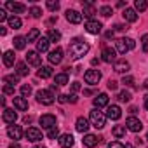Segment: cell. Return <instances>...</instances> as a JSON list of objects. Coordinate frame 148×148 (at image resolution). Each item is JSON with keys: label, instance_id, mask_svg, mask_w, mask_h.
<instances>
[{"label": "cell", "instance_id": "60", "mask_svg": "<svg viewBox=\"0 0 148 148\" xmlns=\"http://www.w3.org/2000/svg\"><path fill=\"white\" fill-rule=\"evenodd\" d=\"M35 148H42V146H35Z\"/></svg>", "mask_w": 148, "mask_h": 148}, {"label": "cell", "instance_id": "4", "mask_svg": "<svg viewBox=\"0 0 148 148\" xmlns=\"http://www.w3.org/2000/svg\"><path fill=\"white\" fill-rule=\"evenodd\" d=\"M37 101L38 103H42V105H52L54 103V94L51 92V91H45V89H42V91H38L37 92Z\"/></svg>", "mask_w": 148, "mask_h": 148}, {"label": "cell", "instance_id": "41", "mask_svg": "<svg viewBox=\"0 0 148 148\" xmlns=\"http://www.w3.org/2000/svg\"><path fill=\"white\" fill-rule=\"evenodd\" d=\"M30 14H32L35 19H38V18L42 16V9H40V7H37V5H33V7L30 9Z\"/></svg>", "mask_w": 148, "mask_h": 148}, {"label": "cell", "instance_id": "29", "mask_svg": "<svg viewBox=\"0 0 148 148\" xmlns=\"http://www.w3.org/2000/svg\"><path fill=\"white\" fill-rule=\"evenodd\" d=\"M54 84L56 86H66L68 84V75L66 73H58V75L54 77Z\"/></svg>", "mask_w": 148, "mask_h": 148}, {"label": "cell", "instance_id": "47", "mask_svg": "<svg viewBox=\"0 0 148 148\" xmlns=\"http://www.w3.org/2000/svg\"><path fill=\"white\" fill-rule=\"evenodd\" d=\"M4 94H12L14 96V87L12 86H4Z\"/></svg>", "mask_w": 148, "mask_h": 148}, {"label": "cell", "instance_id": "17", "mask_svg": "<svg viewBox=\"0 0 148 148\" xmlns=\"http://www.w3.org/2000/svg\"><path fill=\"white\" fill-rule=\"evenodd\" d=\"M66 19H68L70 23H73V25H79V23L82 21V14L77 12V11H73V9H68V11H66Z\"/></svg>", "mask_w": 148, "mask_h": 148}, {"label": "cell", "instance_id": "26", "mask_svg": "<svg viewBox=\"0 0 148 148\" xmlns=\"http://www.w3.org/2000/svg\"><path fill=\"white\" fill-rule=\"evenodd\" d=\"M14 61H16L14 51H5L4 52V64L5 66H14Z\"/></svg>", "mask_w": 148, "mask_h": 148}, {"label": "cell", "instance_id": "38", "mask_svg": "<svg viewBox=\"0 0 148 148\" xmlns=\"http://www.w3.org/2000/svg\"><path fill=\"white\" fill-rule=\"evenodd\" d=\"M99 14H101V16H105V18H110V16L113 14V9H112L110 5H103V7L99 9Z\"/></svg>", "mask_w": 148, "mask_h": 148}, {"label": "cell", "instance_id": "54", "mask_svg": "<svg viewBox=\"0 0 148 148\" xmlns=\"http://www.w3.org/2000/svg\"><path fill=\"white\" fill-rule=\"evenodd\" d=\"M115 30H117V32H122V30H127V26H124V25H115Z\"/></svg>", "mask_w": 148, "mask_h": 148}, {"label": "cell", "instance_id": "27", "mask_svg": "<svg viewBox=\"0 0 148 148\" xmlns=\"http://www.w3.org/2000/svg\"><path fill=\"white\" fill-rule=\"evenodd\" d=\"M37 75H38V79H49V77H52V68L51 66H40Z\"/></svg>", "mask_w": 148, "mask_h": 148}, {"label": "cell", "instance_id": "49", "mask_svg": "<svg viewBox=\"0 0 148 148\" xmlns=\"http://www.w3.org/2000/svg\"><path fill=\"white\" fill-rule=\"evenodd\" d=\"M125 42H127V45H129V49H134V47H136V42H134L132 38H125Z\"/></svg>", "mask_w": 148, "mask_h": 148}, {"label": "cell", "instance_id": "23", "mask_svg": "<svg viewBox=\"0 0 148 148\" xmlns=\"http://www.w3.org/2000/svg\"><path fill=\"white\" fill-rule=\"evenodd\" d=\"M14 108L19 112H26L28 110V101L21 96V98H14Z\"/></svg>", "mask_w": 148, "mask_h": 148}, {"label": "cell", "instance_id": "24", "mask_svg": "<svg viewBox=\"0 0 148 148\" xmlns=\"http://www.w3.org/2000/svg\"><path fill=\"white\" fill-rule=\"evenodd\" d=\"M59 145L63 148H71L73 146V136L71 134H63L59 136Z\"/></svg>", "mask_w": 148, "mask_h": 148}, {"label": "cell", "instance_id": "32", "mask_svg": "<svg viewBox=\"0 0 148 148\" xmlns=\"http://www.w3.org/2000/svg\"><path fill=\"white\" fill-rule=\"evenodd\" d=\"M21 25H23V21H21L18 16H11V18H9V26H11V28L18 30V28H21Z\"/></svg>", "mask_w": 148, "mask_h": 148}, {"label": "cell", "instance_id": "53", "mask_svg": "<svg viewBox=\"0 0 148 148\" xmlns=\"http://www.w3.org/2000/svg\"><path fill=\"white\" fill-rule=\"evenodd\" d=\"M68 101H70V103H77L79 99H77V96H75V94H71V96H68Z\"/></svg>", "mask_w": 148, "mask_h": 148}, {"label": "cell", "instance_id": "51", "mask_svg": "<svg viewBox=\"0 0 148 148\" xmlns=\"http://www.w3.org/2000/svg\"><path fill=\"white\" fill-rule=\"evenodd\" d=\"M58 101H59V103H66V101H68V96H66V94H59V96H58Z\"/></svg>", "mask_w": 148, "mask_h": 148}, {"label": "cell", "instance_id": "35", "mask_svg": "<svg viewBox=\"0 0 148 148\" xmlns=\"http://www.w3.org/2000/svg\"><path fill=\"white\" fill-rule=\"evenodd\" d=\"M112 134L115 138H122V136H125V127L124 125H115L113 131H112Z\"/></svg>", "mask_w": 148, "mask_h": 148}, {"label": "cell", "instance_id": "18", "mask_svg": "<svg viewBox=\"0 0 148 148\" xmlns=\"http://www.w3.org/2000/svg\"><path fill=\"white\" fill-rule=\"evenodd\" d=\"M129 68H131V64L125 59H119V61L113 63V70L117 73H125V71H129Z\"/></svg>", "mask_w": 148, "mask_h": 148}, {"label": "cell", "instance_id": "56", "mask_svg": "<svg viewBox=\"0 0 148 148\" xmlns=\"http://www.w3.org/2000/svg\"><path fill=\"white\" fill-rule=\"evenodd\" d=\"M145 108H146V110H148V94H146V96H145Z\"/></svg>", "mask_w": 148, "mask_h": 148}, {"label": "cell", "instance_id": "11", "mask_svg": "<svg viewBox=\"0 0 148 148\" xmlns=\"http://www.w3.org/2000/svg\"><path fill=\"white\" fill-rule=\"evenodd\" d=\"M26 63L32 64V66H40L42 56H38L37 51H28V54H26Z\"/></svg>", "mask_w": 148, "mask_h": 148}, {"label": "cell", "instance_id": "7", "mask_svg": "<svg viewBox=\"0 0 148 148\" xmlns=\"http://www.w3.org/2000/svg\"><path fill=\"white\" fill-rule=\"evenodd\" d=\"M25 136H26V139H28V141L37 143V141H40V139H42V131H40V129H37V127H28V131L25 132Z\"/></svg>", "mask_w": 148, "mask_h": 148}, {"label": "cell", "instance_id": "43", "mask_svg": "<svg viewBox=\"0 0 148 148\" xmlns=\"http://www.w3.org/2000/svg\"><path fill=\"white\" fill-rule=\"evenodd\" d=\"M122 84H124V86H129V87H132V86H134V79H132L131 75H124V79H122Z\"/></svg>", "mask_w": 148, "mask_h": 148}, {"label": "cell", "instance_id": "19", "mask_svg": "<svg viewBox=\"0 0 148 148\" xmlns=\"http://www.w3.org/2000/svg\"><path fill=\"white\" fill-rule=\"evenodd\" d=\"M75 127H77L79 132H87L89 127H91V122H89L87 119H84V117H79L77 122H75Z\"/></svg>", "mask_w": 148, "mask_h": 148}, {"label": "cell", "instance_id": "40", "mask_svg": "<svg viewBox=\"0 0 148 148\" xmlns=\"http://www.w3.org/2000/svg\"><path fill=\"white\" fill-rule=\"evenodd\" d=\"M47 136H49L51 139H58V138H59V129H58V125L51 127V129H49V132H47Z\"/></svg>", "mask_w": 148, "mask_h": 148}, {"label": "cell", "instance_id": "8", "mask_svg": "<svg viewBox=\"0 0 148 148\" xmlns=\"http://www.w3.org/2000/svg\"><path fill=\"white\" fill-rule=\"evenodd\" d=\"M5 7H7L11 12H14V14H23V12L26 11V5H25V4L12 2V0H7V2H5Z\"/></svg>", "mask_w": 148, "mask_h": 148}, {"label": "cell", "instance_id": "45", "mask_svg": "<svg viewBox=\"0 0 148 148\" xmlns=\"http://www.w3.org/2000/svg\"><path fill=\"white\" fill-rule=\"evenodd\" d=\"M141 47H143L145 52H148V33H145V35L141 37Z\"/></svg>", "mask_w": 148, "mask_h": 148}, {"label": "cell", "instance_id": "48", "mask_svg": "<svg viewBox=\"0 0 148 148\" xmlns=\"http://www.w3.org/2000/svg\"><path fill=\"white\" fill-rule=\"evenodd\" d=\"M9 21V18H7V14H5V11L4 9H0V23H4V21Z\"/></svg>", "mask_w": 148, "mask_h": 148}, {"label": "cell", "instance_id": "52", "mask_svg": "<svg viewBox=\"0 0 148 148\" xmlns=\"http://www.w3.org/2000/svg\"><path fill=\"white\" fill-rule=\"evenodd\" d=\"M79 89H80V84H79V82H73V84H71V91H73V92H77Z\"/></svg>", "mask_w": 148, "mask_h": 148}, {"label": "cell", "instance_id": "30", "mask_svg": "<svg viewBox=\"0 0 148 148\" xmlns=\"http://www.w3.org/2000/svg\"><path fill=\"white\" fill-rule=\"evenodd\" d=\"M16 75H19V77L28 75V66H26V63H18L16 64Z\"/></svg>", "mask_w": 148, "mask_h": 148}, {"label": "cell", "instance_id": "50", "mask_svg": "<svg viewBox=\"0 0 148 148\" xmlns=\"http://www.w3.org/2000/svg\"><path fill=\"white\" fill-rule=\"evenodd\" d=\"M108 89H110V91H115V89H117V82H115V80H110V82H108Z\"/></svg>", "mask_w": 148, "mask_h": 148}, {"label": "cell", "instance_id": "44", "mask_svg": "<svg viewBox=\"0 0 148 148\" xmlns=\"http://www.w3.org/2000/svg\"><path fill=\"white\" fill-rule=\"evenodd\" d=\"M21 94H23V98H28V96L32 94V87H30V86H26V84H25V86H21Z\"/></svg>", "mask_w": 148, "mask_h": 148}, {"label": "cell", "instance_id": "46", "mask_svg": "<svg viewBox=\"0 0 148 148\" xmlns=\"http://www.w3.org/2000/svg\"><path fill=\"white\" fill-rule=\"evenodd\" d=\"M108 148H125V145H122L120 141H112L108 145Z\"/></svg>", "mask_w": 148, "mask_h": 148}, {"label": "cell", "instance_id": "57", "mask_svg": "<svg viewBox=\"0 0 148 148\" xmlns=\"http://www.w3.org/2000/svg\"><path fill=\"white\" fill-rule=\"evenodd\" d=\"M5 33H7V30H5V28H0V35H2V37H4Z\"/></svg>", "mask_w": 148, "mask_h": 148}, {"label": "cell", "instance_id": "12", "mask_svg": "<svg viewBox=\"0 0 148 148\" xmlns=\"http://www.w3.org/2000/svg\"><path fill=\"white\" fill-rule=\"evenodd\" d=\"M40 125H42L44 129H51V127H54V125H56V117L51 115V113L42 115V117H40Z\"/></svg>", "mask_w": 148, "mask_h": 148}, {"label": "cell", "instance_id": "6", "mask_svg": "<svg viewBox=\"0 0 148 148\" xmlns=\"http://www.w3.org/2000/svg\"><path fill=\"white\" fill-rule=\"evenodd\" d=\"M101 59L105 63H115L117 61V51L112 49V47H105L103 52H101Z\"/></svg>", "mask_w": 148, "mask_h": 148}, {"label": "cell", "instance_id": "16", "mask_svg": "<svg viewBox=\"0 0 148 148\" xmlns=\"http://www.w3.org/2000/svg\"><path fill=\"white\" fill-rule=\"evenodd\" d=\"M2 119H4L5 124H14V122L18 120V113H16L14 110H11V108H4V115H2Z\"/></svg>", "mask_w": 148, "mask_h": 148}, {"label": "cell", "instance_id": "1", "mask_svg": "<svg viewBox=\"0 0 148 148\" xmlns=\"http://www.w3.org/2000/svg\"><path fill=\"white\" fill-rule=\"evenodd\" d=\"M68 52H70V58L80 59V58H84V56L89 52V44H86V42L75 38V40H71V44H70V47H68Z\"/></svg>", "mask_w": 148, "mask_h": 148}, {"label": "cell", "instance_id": "42", "mask_svg": "<svg viewBox=\"0 0 148 148\" xmlns=\"http://www.w3.org/2000/svg\"><path fill=\"white\" fill-rule=\"evenodd\" d=\"M47 9L52 11V12H56V11L59 9V2H54V0H47Z\"/></svg>", "mask_w": 148, "mask_h": 148}, {"label": "cell", "instance_id": "59", "mask_svg": "<svg viewBox=\"0 0 148 148\" xmlns=\"http://www.w3.org/2000/svg\"><path fill=\"white\" fill-rule=\"evenodd\" d=\"M125 148H134V146L132 145H125Z\"/></svg>", "mask_w": 148, "mask_h": 148}, {"label": "cell", "instance_id": "2", "mask_svg": "<svg viewBox=\"0 0 148 148\" xmlns=\"http://www.w3.org/2000/svg\"><path fill=\"white\" fill-rule=\"evenodd\" d=\"M89 122L92 127L96 129H103L106 125V115L103 112H99V108H94L91 113H89Z\"/></svg>", "mask_w": 148, "mask_h": 148}, {"label": "cell", "instance_id": "9", "mask_svg": "<svg viewBox=\"0 0 148 148\" xmlns=\"http://www.w3.org/2000/svg\"><path fill=\"white\" fill-rule=\"evenodd\" d=\"M125 125H127V129H129V131H132V132H139V131L143 129L141 120H139V119H136V117H129V119L125 120Z\"/></svg>", "mask_w": 148, "mask_h": 148}, {"label": "cell", "instance_id": "31", "mask_svg": "<svg viewBox=\"0 0 148 148\" xmlns=\"http://www.w3.org/2000/svg\"><path fill=\"white\" fill-rule=\"evenodd\" d=\"M26 37H14V47L16 49H19V51H23L25 47H26Z\"/></svg>", "mask_w": 148, "mask_h": 148}, {"label": "cell", "instance_id": "58", "mask_svg": "<svg viewBox=\"0 0 148 148\" xmlns=\"http://www.w3.org/2000/svg\"><path fill=\"white\" fill-rule=\"evenodd\" d=\"M143 87H145V89H148V80H145V84H143Z\"/></svg>", "mask_w": 148, "mask_h": 148}, {"label": "cell", "instance_id": "20", "mask_svg": "<svg viewBox=\"0 0 148 148\" xmlns=\"http://www.w3.org/2000/svg\"><path fill=\"white\" fill-rule=\"evenodd\" d=\"M122 16H124V19H125V21H129V23H134V21H138V14H136V9L125 7V9H124V12H122Z\"/></svg>", "mask_w": 148, "mask_h": 148}, {"label": "cell", "instance_id": "37", "mask_svg": "<svg viewBox=\"0 0 148 148\" xmlns=\"http://www.w3.org/2000/svg\"><path fill=\"white\" fill-rule=\"evenodd\" d=\"M117 99L122 101V103H127V101H131V92L129 91H122V92H119Z\"/></svg>", "mask_w": 148, "mask_h": 148}, {"label": "cell", "instance_id": "25", "mask_svg": "<svg viewBox=\"0 0 148 148\" xmlns=\"http://www.w3.org/2000/svg\"><path fill=\"white\" fill-rule=\"evenodd\" d=\"M49 38L47 37H42V38H38L37 40V52H45L47 49H49Z\"/></svg>", "mask_w": 148, "mask_h": 148}, {"label": "cell", "instance_id": "21", "mask_svg": "<svg viewBox=\"0 0 148 148\" xmlns=\"http://www.w3.org/2000/svg\"><path fill=\"white\" fill-rule=\"evenodd\" d=\"M82 7H84L82 14H84L86 18H92V16L96 14V7H94V4H92V2H84V4H82Z\"/></svg>", "mask_w": 148, "mask_h": 148}, {"label": "cell", "instance_id": "61", "mask_svg": "<svg viewBox=\"0 0 148 148\" xmlns=\"http://www.w3.org/2000/svg\"><path fill=\"white\" fill-rule=\"evenodd\" d=\"M146 139H148V134H146Z\"/></svg>", "mask_w": 148, "mask_h": 148}, {"label": "cell", "instance_id": "22", "mask_svg": "<svg viewBox=\"0 0 148 148\" xmlns=\"http://www.w3.org/2000/svg\"><path fill=\"white\" fill-rule=\"evenodd\" d=\"M106 105H108V96L105 92H101V94H98L94 98V108H103Z\"/></svg>", "mask_w": 148, "mask_h": 148}, {"label": "cell", "instance_id": "13", "mask_svg": "<svg viewBox=\"0 0 148 148\" xmlns=\"http://www.w3.org/2000/svg\"><path fill=\"white\" fill-rule=\"evenodd\" d=\"M120 117H122V110H120V106H117V105H112V106H108V110H106V119L119 120Z\"/></svg>", "mask_w": 148, "mask_h": 148}, {"label": "cell", "instance_id": "15", "mask_svg": "<svg viewBox=\"0 0 148 148\" xmlns=\"http://www.w3.org/2000/svg\"><path fill=\"white\" fill-rule=\"evenodd\" d=\"M101 139H103V138H99V136H96V134H86L84 139H82V143H84L87 148H92V146H96Z\"/></svg>", "mask_w": 148, "mask_h": 148}, {"label": "cell", "instance_id": "28", "mask_svg": "<svg viewBox=\"0 0 148 148\" xmlns=\"http://www.w3.org/2000/svg\"><path fill=\"white\" fill-rule=\"evenodd\" d=\"M115 47H117V52H120V54H125L127 51H131L129 45H127V42H125V38H119L115 42Z\"/></svg>", "mask_w": 148, "mask_h": 148}, {"label": "cell", "instance_id": "55", "mask_svg": "<svg viewBox=\"0 0 148 148\" xmlns=\"http://www.w3.org/2000/svg\"><path fill=\"white\" fill-rule=\"evenodd\" d=\"M9 148H21V146L18 143H12V145H9Z\"/></svg>", "mask_w": 148, "mask_h": 148}, {"label": "cell", "instance_id": "33", "mask_svg": "<svg viewBox=\"0 0 148 148\" xmlns=\"http://www.w3.org/2000/svg\"><path fill=\"white\" fill-rule=\"evenodd\" d=\"M47 38H49L51 42H59V40H61V33H59L58 30H49Z\"/></svg>", "mask_w": 148, "mask_h": 148}, {"label": "cell", "instance_id": "34", "mask_svg": "<svg viewBox=\"0 0 148 148\" xmlns=\"http://www.w3.org/2000/svg\"><path fill=\"white\" fill-rule=\"evenodd\" d=\"M4 82H7V86H12L14 87V84L19 82V75H5L4 77Z\"/></svg>", "mask_w": 148, "mask_h": 148}, {"label": "cell", "instance_id": "5", "mask_svg": "<svg viewBox=\"0 0 148 148\" xmlns=\"http://www.w3.org/2000/svg\"><path fill=\"white\" fill-rule=\"evenodd\" d=\"M101 28H103V25H101L99 21L89 19V21L86 23V32L91 33V35H98V33H101Z\"/></svg>", "mask_w": 148, "mask_h": 148}, {"label": "cell", "instance_id": "14", "mask_svg": "<svg viewBox=\"0 0 148 148\" xmlns=\"http://www.w3.org/2000/svg\"><path fill=\"white\" fill-rule=\"evenodd\" d=\"M7 134H9V138H12L14 141H18V139H21V136H23V129L19 127V125H9L7 127Z\"/></svg>", "mask_w": 148, "mask_h": 148}, {"label": "cell", "instance_id": "36", "mask_svg": "<svg viewBox=\"0 0 148 148\" xmlns=\"http://www.w3.org/2000/svg\"><path fill=\"white\" fill-rule=\"evenodd\" d=\"M134 9L139 11V12H143V11L148 9V4L145 2V0H136V2H134Z\"/></svg>", "mask_w": 148, "mask_h": 148}, {"label": "cell", "instance_id": "39", "mask_svg": "<svg viewBox=\"0 0 148 148\" xmlns=\"http://www.w3.org/2000/svg\"><path fill=\"white\" fill-rule=\"evenodd\" d=\"M38 35H40V32H38L37 28H33V30H30V33L26 35V40H28V42H33V40L38 38Z\"/></svg>", "mask_w": 148, "mask_h": 148}, {"label": "cell", "instance_id": "10", "mask_svg": "<svg viewBox=\"0 0 148 148\" xmlns=\"http://www.w3.org/2000/svg\"><path fill=\"white\" fill-rule=\"evenodd\" d=\"M49 61H51V64H59V63L63 61V49H61V47L52 49V51L49 52Z\"/></svg>", "mask_w": 148, "mask_h": 148}, {"label": "cell", "instance_id": "3", "mask_svg": "<svg viewBox=\"0 0 148 148\" xmlns=\"http://www.w3.org/2000/svg\"><path fill=\"white\" fill-rule=\"evenodd\" d=\"M84 80H86V84L96 86V84L101 80V71H99V70H87V71L84 73Z\"/></svg>", "mask_w": 148, "mask_h": 148}]
</instances>
